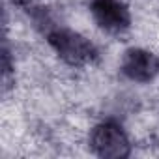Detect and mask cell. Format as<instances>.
Segmentation results:
<instances>
[{"label": "cell", "mask_w": 159, "mask_h": 159, "mask_svg": "<svg viewBox=\"0 0 159 159\" xmlns=\"http://www.w3.org/2000/svg\"><path fill=\"white\" fill-rule=\"evenodd\" d=\"M49 45L69 66H86L98 58V49L84 36L67 28H54L47 34Z\"/></svg>", "instance_id": "obj_1"}, {"label": "cell", "mask_w": 159, "mask_h": 159, "mask_svg": "<svg viewBox=\"0 0 159 159\" xmlns=\"http://www.w3.org/2000/svg\"><path fill=\"white\" fill-rule=\"evenodd\" d=\"M90 146L94 153L107 159H120L131 153L129 139L116 122H103L96 125L90 135Z\"/></svg>", "instance_id": "obj_2"}, {"label": "cell", "mask_w": 159, "mask_h": 159, "mask_svg": "<svg viewBox=\"0 0 159 159\" xmlns=\"http://www.w3.org/2000/svg\"><path fill=\"white\" fill-rule=\"evenodd\" d=\"M90 11L98 26L109 34H122L131 25L129 10L120 0H92Z\"/></svg>", "instance_id": "obj_3"}, {"label": "cell", "mask_w": 159, "mask_h": 159, "mask_svg": "<svg viewBox=\"0 0 159 159\" xmlns=\"http://www.w3.org/2000/svg\"><path fill=\"white\" fill-rule=\"evenodd\" d=\"M122 73L137 83H148L159 73V58L144 49H129L122 58Z\"/></svg>", "instance_id": "obj_4"}]
</instances>
